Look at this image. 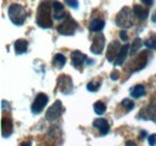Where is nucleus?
Returning <instances> with one entry per match:
<instances>
[{"mask_svg": "<svg viewBox=\"0 0 156 146\" xmlns=\"http://www.w3.org/2000/svg\"><path fill=\"white\" fill-rule=\"evenodd\" d=\"M51 4L49 1H42L37 7L36 12V23L42 29H49L52 28V17H51Z\"/></svg>", "mask_w": 156, "mask_h": 146, "instance_id": "obj_1", "label": "nucleus"}, {"mask_svg": "<svg viewBox=\"0 0 156 146\" xmlns=\"http://www.w3.org/2000/svg\"><path fill=\"white\" fill-rule=\"evenodd\" d=\"M7 13H9V18L16 25H23L25 19H27V10H25V7H23L20 4L10 5Z\"/></svg>", "mask_w": 156, "mask_h": 146, "instance_id": "obj_2", "label": "nucleus"}, {"mask_svg": "<svg viewBox=\"0 0 156 146\" xmlns=\"http://www.w3.org/2000/svg\"><path fill=\"white\" fill-rule=\"evenodd\" d=\"M115 23H117L119 28H122V29L132 26V24H133V11H131V9L127 7V6L122 7L115 17Z\"/></svg>", "mask_w": 156, "mask_h": 146, "instance_id": "obj_3", "label": "nucleus"}, {"mask_svg": "<svg viewBox=\"0 0 156 146\" xmlns=\"http://www.w3.org/2000/svg\"><path fill=\"white\" fill-rule=\"evenodd\" d=\"M77 28H78L77 22L69 15V16L66 17V19H65V20L59 25L58 28H57V30H58V33L60 34V35H64V36H71V35L75 34V31L77 30Z\"/></svg>", "mask_w": 156, "mask_h": 146, "instance_id": "obj_4", "label": "nucleus"}, {"mask_svg": "<svg viewBox=\"0 0 156 146\" xmlns=\"http://www.w3.org/2000/svg\"><path fill=\"white\" fill-rule=\"evenodd\" d=\"M58 89L64 95H70L73 91V84L70 75L61 74L58 78Z\"/></svg>", "mask_w": 156, "mask_h": 146, "instance_id": "obj_5", "label": "nucleus"}, {"mask_svg": "<svg viewBox=\"0 0 156 146\" xmlns=\"http://www.w3.org/2000/svg\"><path fill=\"white\" fill-rule=\"evenodd\" d=\"M62 111H64V108H62L61 102H60V101H57V102H54V103L48 108V110L46 111V119H47L48 121L53 122V121H55L57 119H59V117L61 116Z\"/></svg>", "mask_w": 156, "mask_h": 146, "instance_id": "obj_6", "label": "nucleus"}, {"mask_svg": "<svg viewBox=\"0 0 156 146\" xmlns=\"http://www.w3.org/2000/svg\"><path fill=\"white\" fill-rule=\"evenodd\" d=\"M48 103V96L46 95V93H39L36 97H35V101H34V103L31 104V113L33 114H35V115H37L40 114L43 108L46 107V104Z\"/></svg>", "mask_w": 156, "mask_h": 146, "instance_id": "obj_7", "label": "nucleus"}, {"mask_svg": "<svg viewBox=\"0 0 156 146\" xmlns=\"http://www.w3.org/2000/svg\"><path fill=\"white\" fill-rule=\"evenodd\" d=\"M150 119L156 122V95L154 98L151 99V102L149 103V106L145 109L142 110V113L138 114V119Z\"/></svg>", "mask_w": 156, "mask_h": 146, "instance_id": "obj_8", "label": "nucleus"}, {"mask_svg": "<svg viewBox=\"0 0 156 146\" xmlns=\"http://www.w3.org/2000/svg\"><path fill=\"white\" fill-rule=\"evenodd\" d=\"M147 64H148V52H143L130 65V67L127 70H130L131 72H133V71H140V70H143L147 66Z\"/></svg>", "mask_w": 156, "mask_h": 146, "instance_id": "obj_9", "label": "nucleus"}, {"mask_svg": "<svg viewBox=\"0 0 156 146\" xmlns=\"http://www.w3.org/2000/svg\"><path fill=\"white\" fill-rule=\"evenodd\" d=\"M13 132V123L10 115H4L1 119V133L4 138H9Z\"/></svg>", "mask_w": 156, "mask_h": 146, "instance_id": "obj_10", "label": "nucleus"}, {"mask_svg": "<svg viewBox=\"0 0 156 146\" xmlns=\"http://www.w3.org/2000/svg\"><path fill=\"white\" fill-rule=\"evenodd\" d=\"M121 49V46L118 41H112L111 44L107 48V53H106V57L108 59V61H115L118 54Z\"/></svg>", "mask_w": 156, "mask_h": 146, "instance_id": "obj_11", "label": "nucleus"}, {"mask_svg": "<svg viewBox=\"0 0 156 146\" xmlns=\"http://www.w3.org/2000/svg\"><path fill=\"white\" fill-rule=\"evenodd\" d=\"M103 47H105V36L101 35V34H98L93 40V44L90 47V50L94 54L100 55L103 50Z\"/></svg>", "mask_w": 156, "mask_h": 146, "instance_id": "obj_12", "label": "nucleus"}, {"mask_svg": "<svg viewBox=\"0 0 156 146\" xmlns=\"http://www.w3.org/2000/svg\"><path fill=\"white\" fill-rule=\"evenodd\" d=\"M52 7H53V16H54V20H62L64 18H66L69 15L66 13L65 9H64V5L59 1H54L52 4Z\"/></svg>", "mask_w": 156, "mask_h": 146, "instance_id": "obj_13", "label": "nucleus"}, {"mask_svg": "<svg viewBox=\"0 0 156 146\" xmlns=\"http://www.w3.org/2000/svg\"><path fill=\"white\" fill-rule=\"evenodd\" d=\"M87 60H88L87 55L83 54V53L79 52V50H73V52L71 53V62H72V65H73L76 68H79L84 62H87Z\"/></svg>", "mask_w": 156, "mask_h": 146, "instance_id": "obj_14", "label": "nucleus"}, {"mask_svg": "<svg viewBox=\"0 0 156 146\" xmlns=\"http://www.w3.org/2000/svg\"><path fill=\"white\" fill-rule=\"evenodd\" d=\"M93 126L100 132L101 135H107L109 132V123L106 119H96L93 122Z\"/></svg>", "mask_w": 156, "mask_h": 146, "instance_id": "obj_15", "label": "nucleus"}, {"mask_svg": "<svg viewBox=\"0 0 156 146\" xmlns=\"http://www.w3.org/2000/svg\"><path fill=\"white\" fill-rule=\"evenodd\" d=\"M129 49H130V46H129V44H124V46L121 47V49H120V52H119V54H118L117 59H115V61H114V65H115V66H121V65L125 62L127 53H129Z\"/></svg>", "mask_w": 156, "mask_h": 146, "instance_id": "obj_16", "label": "nucleus"}, {"mask_svg": "<svg viewBox=\"0 0 156 146\" xmlns=\"http://www.w3.org/2000/svg\"><path fill=\"white\" fill-rule=\"evenodd\" d=\"M103 28H105V22H103V19L94 18V19H91L90 23H89V30H90L91 33L98 34Z\"/></svg>", "mask_w": 156, "mask_h": 146, "instance_id": "obj_17", "label": "nucleus"}, {"mask_svg": "<svg viewBox=\"0 0 156 146\" xmlns=\"http://www.w3.org/2000/svg\"><path fill=\"white\" fill-rule=\"evenodd\" d=\"M132 11H133V15L136 16L137 18L142 19V20L147 19L148 16H149V11L147 9H144L143 6H140V5H135Z\"/></svg>", "mask_w": 156, "mask_h": 146, "instance_id": "obj_18", "label": "nucleus"}, {"mask_svg": "<svg viewBox=\"0 0 156 146\" xmlns=\"http://www.w3.org/2000/svg\"><path fill=\"white\" fill-rule=\"evenodd\" d=\"M13 48H15V53L17 55L25 53L27 48H28V41H25V40H17L15 42V44H13Z\"/></svg>", "mask_w": 156, "mask_h": 146, "instance_id": "obj_19", "label": "nucleus"}, {"mask_svg": "<svg viewBox=\"0 0 156 146\" xmlns=\"http://www.w3.org/2000/svg\"><path fill=\"white\" fill-rule=\"evenodd\" d=\"M130 93H131V97L132 98H140L143 96H145V88L140 84H138L136 86H133L131 90H130Z\"/></svg>", "mask_w": 156, "mask_h": 146, "instance_id": "obj_20", "label": "nucleus"}, {"mask_svg": "<svg viewBox=\"0 0 156 146\" xmlns=\"http://www.w3.org/2000/svg\"><path fill=\"white\" fill-rule=\"evenodd\" d=\"M65 64H66V57H65L64 55L60 54V53L54 55V57H53V66L58 67L59 70H60V68L64 67Z\"/></svg>", "mask_w": 156, "mask_h": 146, "instance_id": "obj_21", "label": "nucleus"}, {"mask_svg": "<svg viewBox=\"0 0 156 146\" xmlns=\"http://www.w3.org/2000/svg\"><path fill=\"white\" fill-rule=\"evenodd\" d=\"M140 47H142V40L140 38H135V41L131 44V50H130L131 56H135L137 54V52L140 50Z\"/></svg>", "mask_w": 156, "mask_h": 146, "instance_id": "obj_22", "label": "nucleus"}, {"mask_svg": "<svg viewBox=\"0 0 156 146\" xmlns=\"http://www.w3.org/2000/svg\"><path fill=\"white\" fill-rule=\"evenodd\" d=\"M144 46H145L148 49H156V35L155 34H151L150 36L144 41Z\"/></svg>", "mask_w": 156, "mask_h": 146, "instance_id": "obj_23", "label": "nucleus"}, {"mask_svg": "<svg viewBox=\"0 0 156 146\" xmlns=\"http://www.w3.org/2000/svg\"><path fill=\"white\" fill-rule=\"evenodd\" d=\"M94 111H95L98 115H103V114L106 113V104H105L102 101L95 102V104H94Z\"/></svg>", "mask_w": 156, "mask_h": 146, "instance_id": "obj_24", "label": "nucleus"}, {"mask_svg": "<svg viewBox=\"0 0 156 146\" xmlns=\"http://www.w3.org/2000/svg\"><path fill=\"white\" fill-rule=\"evenodd\" d=\"M101 86V82H96V80H93V82H89L88 85H87V89L88 91L90 92H96Z\"/></svg>", "mask_w": 156, "mask_h": 146, "instance_id": "obj_25", "label": "nucleus"}, {"mask_svg": "<svg viewBox=\"0 0 156 146\" xmlns=\"http://www.w3.org/2000/svg\"><path fill=\"white\" fill-rule=\"evenodd\" d=\"M121 106H122L124 108H126L127 111H130V110H132L133 108H135V103H133L130 98H125V99H122Z\"/></svg>", "mask_w": 156, "mask_h": 146, "instance_id": "obj_26", "label": "nucleus"}, {"mask_svg": "<svg viewBox=\"0 0 156 146\" xmlns=\"http://www.w3.org/2000/svg\"><path fill=\"white\" fill-rule=\"evenodd\" d=\"M65 2H66V5L67 6H70L71 9H73V10H77L78 6H79V4H78V0H64Z\"/></svg>", "mask_w": 156, "mask_h": 146, "instance_id": "obj_27", "label": "nucleus"}, {"mask_svg": "<svg viewBox=\"0 0 156 146\" xmlns=\"http://www.w3.org/2000/svg\"><path fill=\"white\" fill-rule=\"evenodd\" d=\"M148 143L150 146H156V134H150L148 137Z\"/></svg>", "mask_w": 156, "mask_h": 146, "instance_id": "obj_28", "label": "nucleus"}, {"mask_svg": "<svg viewBox=\"0 0 156 146\" xmlns=\"http://www.w3.org/2000/svg\"><path fill=\"white\" fill-rule=\"evenodd\" d=\"M119 37L121 38V41H129V36H127V33L125 30H121L119 33Z\"/></svg>", "mask_w": 156, "mask_h": 146, "instance_id": "obj_29", "label": "nucleus"}, {"mask_svg": "<svg viewBox=\"0 0 156 146\" xmlns=\"http://www.w3.org/2000/svg\"><path fill=\"white\" fill-rule=\"evenodd\" d=\"M111 79L112 80H118L119 79V72L118 71H113L111 73Z\"/></svg>", "mask_w": 156, "mask_h": 146, "instance_id": "obj_30", "label": "nucleus"}, {"mask_svg": "<svg viewBox=\"0 0 156 146\" xmlns=\"http://www.w3.org/2000/svg\"><path fill=\"white\" fill-rule=\"evenodd\" d=\"M140 1L147 6H153V4H154V0H140Z\"/></svg>", "mask_w": 156, "mask_h": 146, "instance_id": "obj_31", "label": "nucleus"}, {"mask_svg": "<svg viewBox=\"0 0 156 146\" xmlns=\"http://www.w3.org/2000/svg\"><path fill=\"white\" fill-rule=\"evenodd\" d=\"M145 137H149V135L147 134V132H145V130H142V132H140V134H139V138H140V140H143Z\"/></svg>", "mask_w": 156, "mask_h": 146, "instance_id": "obj_32", "label": "nucleus"}, {"mask_svg": "<svg viewBox=\"0 0 156 146\" xmlns=\"http://www.w3.org/2000/svg\"><path fill=\"white\" fill-rule=\"evenodd\" d=\"M126 146H137V145H136V143H135V141L129 140V141H126Z\"/></svg>", "mask_w": 156, "mask_h": 146, "instance_id": "obj_33", "label": "nucleus"}, {"mask_svg": "<svg viewBox=\"0 0 156 146\" xmlns=\"http://www.w3.org/2000/svg\"><path fill=\"white\" fill-rule=\"evenodd\" d=\"M20 146H31V141H24L20 144Z\"/></svg>", "mask_w": 156, "mask_h": 146, "instance_id": "obj_34", "label": "nucleus"}, {"mask_svg": "<svg viewBox=\"0 0 156 146\" xmlns=\"http://www.w3.org/2000/svg\"><path fill=\"white\" fill-rule=\"evenodd\" d=\"M151 20H153L154 23H156V11H155V12H154V15L151 16Z\"/></svg>", "mask_w": 156, "mask_h": 146, "instance_id": "obj_35", "label": "nucleus"}]
</instances>
